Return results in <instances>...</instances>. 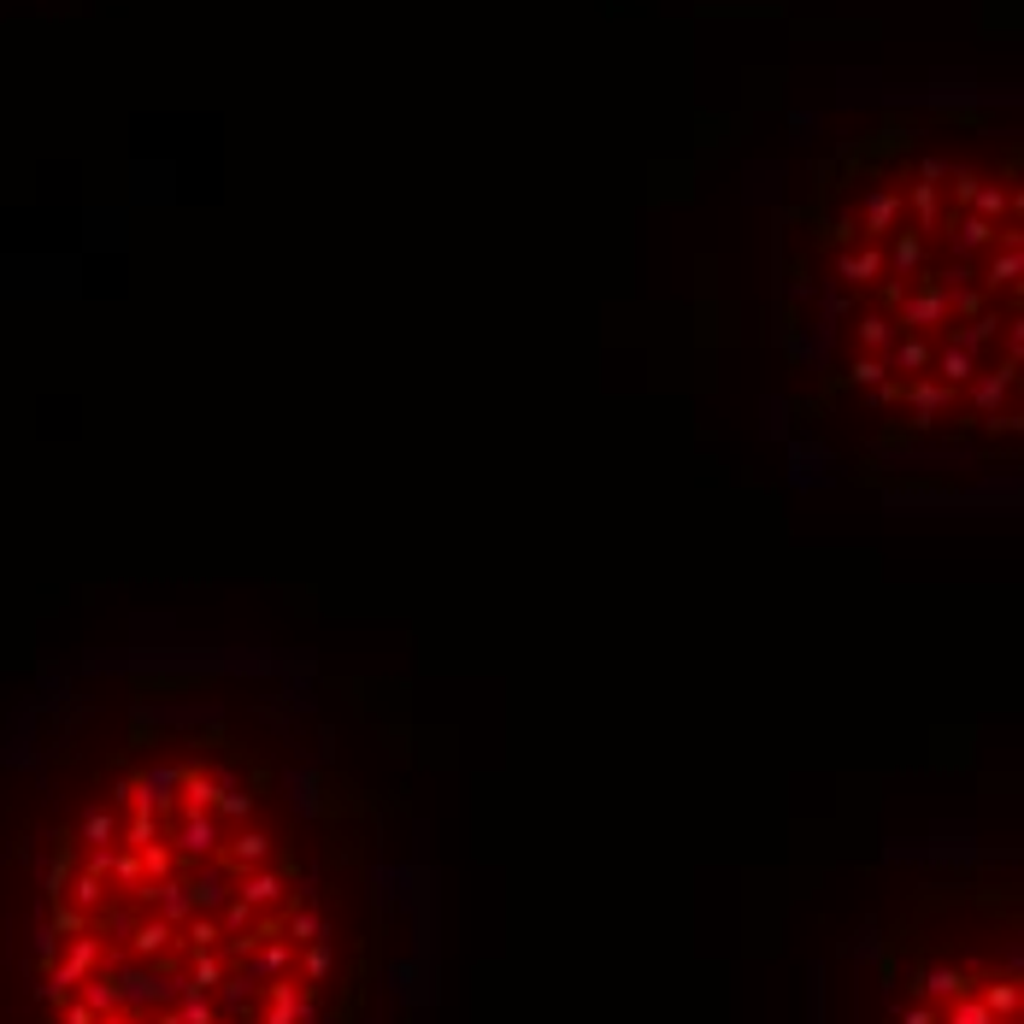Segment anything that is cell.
Returning a JSON list of instances; mask_svg holds the SVG:
<instances>
[{
  "label": "cell",
  "mask_w": 1024,
  "mask_h": 1024,
  "mask_svg": "<svg viewBox=\"0 0 1024 1024\" xmlns=\"http://www.w3.org/2000/svg\"><path fill=\"white\" fill-rule=\"evenodd\" d=\"M425 819L306 665L183 647L71 706L12 848L7 1024H425Z\"/></svg>",
  "instance_id": "6da1fadb"
},
{
  "label": "cell",
  "mask_w": 1024,
  "mask_h": 1024,
  "mask_svg": "<svg viewBox=\"0 0 1024 1024\" xmlns=\"http://www.w3.org/2000/svg\"><path fill=\"white\" fill-rule=\"evenodd\" d=\"M1018 148L889 130L836 165L783 289L796 425L884 484L1013 471L1024 442Z\"/></svg>",
  "instance_id": "7a4b0ae2"
},
{
  "label": "cell",
  "mask_w": 1024,
  "mask_h": 1024,
  "mask_svg": "<svg viewBox=\"0 0 1024 1024\" xmlns=\"http://www.w3.org/2000/svg\"><path fill=\"white\" fill-rule=\"evenodd\" d=\"M819 1024H1024L1018 854L918 866L825 959Z\"/></svg>",
  "instance_id": "3957f363"
}]
</instances>
